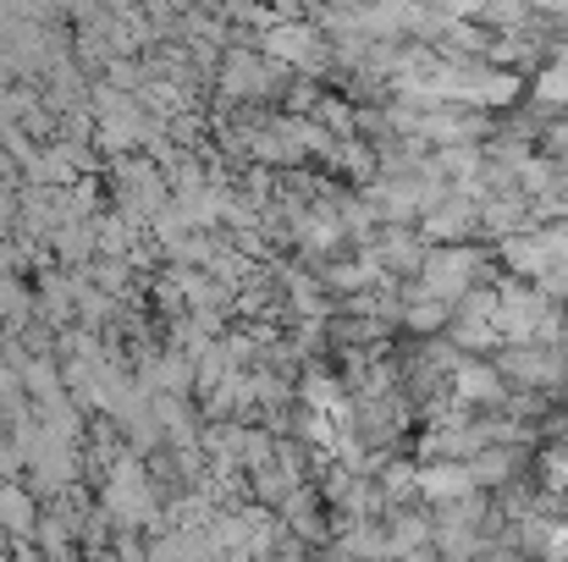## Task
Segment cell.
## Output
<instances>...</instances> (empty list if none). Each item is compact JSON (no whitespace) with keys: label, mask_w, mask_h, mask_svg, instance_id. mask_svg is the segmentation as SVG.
Returning <instances> with one entry per match:
<instances>
[{"label":"cell","mask_w":568,"mask_h":562,"mask_svg":"<svg viewBox=\"0 0 568 562\" xmlns=\"http://www.w3.org/2000/svg\"><path fill=\"white\" fill-rule=\"evenodd\" d=\"M105 183L116 193V210L128 221H139V226H150L172 204V177H166V166L155 155H122V161H111L105 166Z\"/></svg>","instance_id":"3957f363"},{"label":"cell","mask_w":568,"mask_h":562,"mask_svg":"<svg viewBox=\"0 0 568 562\" xmlns=\"http://www.w3.org/2000/svg\"><path fill=\"white\" fill-rule=\"evenodd\" d=\"M541 155H552V161L568 166V116H547V127H541Z\"/></svg>","instance_id":"e0dca14e"},{"label":"cell","mask_w":568,"mask_h":562,"mask_svg":"<svg viewBox=\"0 0 568 562\" xmlns=\"http://www.w3.org/2000/svg\"><path fill=\"white\" fill-rule=\"evenodd\" d=\"M541 116H568V50H552L536 72H530V100Z\"/></svg>","instance_id":"7c38bea8"},{"label":"cell","mask_w":568,"mask_h":562,"mask_svg":"<svg viewBox=\"0 0 568 562\" xmlns=\"http://www.w3.org/2000/svg\"><path fill=\"white\" fill-rule=\"evenodd\" d=\"M260 50H265L276 67H287L293 78H315V83L337 67L332 33H326L321 22H276V28L260 33Z\"/></svg>","instance_id":"277c9868"},{"label":"cell","mask_w":568,"mask_h":562,"mask_svg":"<svg viewBox=\"0 0 568 562\" xmlns=\"http://www.w3.org/2000/svg\"><path fill=\"white\" fill-rule=\"evenodd\" d=\"M386 541H392V562L414 558V552H430V546H436V519H430V508H419V502L392 508V513H386Z\"/></svg>","instance_id":"8fae6325"},{"label":"cell","mask_w":568,"mask_h":562,"mask_svg":"<svg viewBox=\"0 0 568 562\" xmlns=\"http://www.w3.org/2000/svg\"><path fill=\"white\" fill-rule=\"evenodd\" d=\"M359 254L376 265L386 282H414L419 265H425V254H430V243L419 237V226H381Z\"/></svg>","instance_id":"5b68a950"},{"label":"cell","mask_w":568,"mask_h":562,"mask_svg":"<svg viewBox=\"0 0 568 562\" xmlns=\"http://www.w3.org/2000/svg\"><path fill=\"white\" fill-rule=\"evenodd\" d=\"M326 552H332L337 562H392L386 519H354V524H337Z\"/></svg>","instance_id":"30bf717a"},{"label":"cell","mask_w":568,"mask_h":562,"mask_svg":"<svg viewBox=\"0 0 568 562\" xmlns=\"http://www.w3.org/2000/svg\"><path fill=\"white\" fill-rule=\"evenodd\" d=\"M139 386L144 391H172V397H189V391H199V365H193V354H183V348H144L139 354Z\"/></svg>","instance_id":"9c48e42d"},{"label":"cell","mask_w":568,"mask_h":562,"mask_svg":"<svg viewBox=\"0 0 568 562\" xmlns=\"http://www.w3.org/2000/svg\"><path fill=\"white\" fill-rule=\"evenodd\" d=\"M458 402H469V408H480V413H503V402L514 397V386H508V375L497 370V359H475V354H464L458 359V370H453V386H447Z\"/></svg>","instance_id":"52a82bcc"},{"label":"cell","mask_w":568,"mask_h":562,"mask_svg":"<svg viewBox=\"0 0 568 562\" xmlns=\"http://www.w3.org/2000/svg\"><path fill=\"white\" fill-rule=\"evenodd\" d=\"M39 519H44V508H39V491H33V486H17V480H6V486H0V524H6V535H11V541H33Z\"/></svg>","instance_id":"4fadbf2b"},{"label":"cell","mask_w":568,"mask_h":562,"mask_svg":"<svg viewBox=\"0 0 568 562\" xmlns=\"http://www.w3.org/2000/svg\"><path fill=\"white\" fill-rule=\"evenodd\" d=\"M419 237L436 248V243H480V198L453 187L447 198H436L425 215H419Z\"/></svg>","instance_id":"8992f818"},{"label":"cell","mask_w":568,"mask_h":562,"mask_svg":"<svg viewBox=\"0 0 568 562\" xmlns=\"http://www.w3.org/2000/svg\"><path fill=\"white\" fill-rule=\"evenodd\" d=\"M128 265H133V259H94V287L111 293V298H128V282H133Z\"/></svg>","instance_id":"2e32d148"},{"label":"cell","mask_w":568,"mask_h":562,"mask_svg":"<svg viewBox=\"0 0 568 562\" xmlns=\"http://www.w3.org/2000/svg\"><path fill=\"white\" fill-rule=\"evenodd\" d=\"M55 259H67L72 270L78 265H94L100 259V243H94V221H67V226H55Z\"/></svg>","instance_id":"9a60e30c"},{"label":"cell","mask_w":568,"mask_h":562,"mask_svg":"<svg viewBox=\"0 0 568 562\" xmlns=\"http://www.w3.org/2000/svg\"><path fill=\"white\" fill-rule=\"evenodd\" d=\"M139 237H144V226H139V221H128L122 210L94 215V243H100V259H139Z\"/></svg>","instance_id":"5bb4252c"},{"label":"cell","mask_w":568,"mask_h":562,"mask_svg":"<svg viewBox=\"0 0 568 562\" xmlns=\"http://www.w3.org/2000/svg\"><path fill=\"white\" fill-rule=\"evenodd\" d=\"M464 497H480L464 458H419V508H453Z\"/></svg>","instance_id":"ba28073f"},{"label":"cell","mask_w":568,"mask_h":562,"mask_svg":"<svg viewBox=\"0 0 568 562\" xmlns=\"http://www.w3.org/2000/svg\"><path fill=\"white\" fill-rule=\"evenodd\" d=\"M497 326L508 343H558L568 337V309L552 304L536 282L497 276Z\"/></svg>","instance_id":"7a4b0ae2"},{"label":"cell","mask_w":568,"mask_h":562,"mask_svg":"<svg viewBox=\"0 0 568 562\" xmlns=\"http://www.w3.org/2000/svg\"><path fill=\"white\" fill-rule=\"evenodd\" d=\"M497 276H503V265H497V248H491V243H436V248L425 254L414 287H419L425 298L458 304L464 293H475V287H486V282H497Z\"/></svg>","instance_id":"6da1fadb"}]
</instances>
